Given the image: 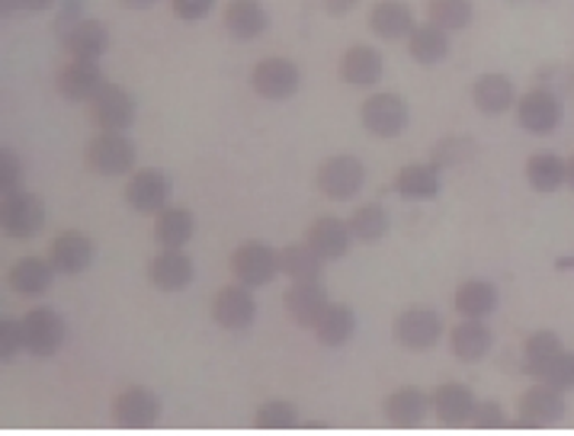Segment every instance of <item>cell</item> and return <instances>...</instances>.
<instances>
[{
  "instance_id": "cell-15",
  "label": "cell",
  "mask_w": 574,
  "mask_h": 436,
  "mask_svg": "<svg viewBox=\"0 0 574 436\" xmlns=\"http://www.w3.org/2000/svg\"><path fill=\"white\" fill-rule=\"evenodd\" d=\"M193 260L183 253L181 248H164L148 263V280L161 289V292H181L193 282Z\"/></svg>"
},
{
  "instance_id": "cell-16",
  "label": "cell",
  "mask_w": 574,
  "mask_h": 436,
  "mask_svg": "<svg viewBox=\"0 0 574 436\" xmlns=\"http://www.w3.org/2000/svg\"><path fill=\"white\" fill-rule=\"evenodd\" d=\"M430 405H433V414L440 417V424H447V427H459V424L472 421L475 395H472V388H469V385L447 382V385H440V388L430 395Z\"/></svg>"
},
{
  "instance_id": "cell-6",
  "label": "cell",
  "mask_w": 574,
  "mask_h": 436,
  "mask_svg": "<svg viewBox=\"0 0 574 436\" xmlns=\"http://www.w3.org/2000/svg\"><path fill=\"white\" fill-rule=\"evenodd\" d=\"M440 334H443V321L430 309H408V312L398 314L392 324L394 341L401 343L404 350H414V353L430 350L433 343L440 341Z\"/></svg>"
},
{
  "instance_id": "cell-3",
  "label": "cell",
  "mask_w": 574,
  "mask_h": 436,
  "mask_svg": "<svg viewBox=\"0 0 574 436\" xmlns=\"http://www.w3.org/2000/svg\"><path fill=\"white\" fill-rule=\"evenodd\" d=\"M363 164L350 155L331 157V160H325L321 170H318V187H321V193H325L328 199H334V203L353 199V196L363 189Z\"/></svg>"
},
{
  "instance_id": "cell-48",
  "label": "cell",
  "mask_w": 574,
  "mask_h": 436,
  "mask_svg": "<svg viewBox=\"0 0 574 436\" xmlns=\"http://www.w3.org/2000/svg\"><path fill=\"white\" fill-rule=\"evenodd\" d=\"M357 3H360V0H321L325 13H331V17H344V13H350Z\"/></svg>"
},
{
  "instance_id": "cell-11",
  "label": "cell",
  "mask_w": 574,
  "mask_h": 436,
  "mask_svg": "<svg viewBox=\"0 0 574 436\" xmlns=\"http://www.w3.org/2000/svg\"><path fill=\"white\" fill-rule=\"evenodd\" d=\"M23 331H27V350L32 356H55L64 343V321L55 309H32L23 318Z\"/></svg>"
},
{
  "instance_id": "cell-31",
  "label": "cell",
  "mask_w": 574,
  "mask_h": 436,
  "mask_svg": "<svg viewBox=\"0 0 574 436\" xmlns=\"http://www.w3.org/2000/svg\"><path fill=\"white\" fill-rule=\"evenodd\" d=\"M321 253L308 245H289L279 250V273H286L293 282H315L321 277Z\"/></svg>"
},
{
  "instance_id": "cell-33",
  "label": "cell",
  "mask_w": 574,
  "mask_h": 436,
  "mask_svg": "<svg viewBox=\"0 0 574 436\" xmlns=\"http://www.w3.org/2000/svg\"><path fill=\"white\" fill-rule=\"evenodd\" d=\"M350 334H353V312L340 302H328L315 321V338L325 346H340L350 341Z\"/></svg>"
},
{
  "instance_id": "cell-40",
  "label": "cell",
  "mask_w": 574,
  "mask_h": 436,
  "mask_svg": "<svg viewBox=\"0 0 574 436\" xmlns=\"http://www.w3.org/2000/svg\"><path fill=\"white\" fill-rule=\"evenodd\" d=\"M475 152L479 148H475L472 138H443V142H437L430 164L433 167H462L475 157Z\"/></svg>"
},
{
  "instance_id": "cell-41",
  "label": "cell",
  "mask_w": 574,
  "mask_h": 436,
  "mask_svg": "<svg viewBox=\"0 0 574 436\" xmlns=\"http://www.w3.org/2000/svg\"><path fill=\"white\" fill-rule=\"evenodd\" d=\"M23 350H27L23 321L3 314V318H0V356H3V363H10V360H13L17 353H23Z\"/></svg>"
},
{
  "instance_id": "cell-18",
  "label": "cell",
  "mask_w": 574,
  "mask_h": 436,
  "mask_svg": "<svg viewBox=\"0 0 574 436\" xmlns=\"http://www.w3.org/2000/svg\"><path fill=\"white\" fill-rule=\"evenodd\" d=\"M350 225H344L340 218L321 216L311 221L308 235H305V245L311 250H318L325 260H340L347 250H350Z\"/></svg>"
},
{
  "instance_id": "cell-44",
  "label": "cell",
  "mask_w": 574,
  "mask_h": 436,
  "mask_svg": "<svg viewBox=\"0 0 574 436\" xmlns=\"http://www.w3.org/2000/svg\"><path fill=\"white\" fill-rule=\"evenodd\" d=\"M20 180H23V164H20V157L13 155V152H3V155H0V189H3V193H13V189H20Z\"/></svg>"
},
{
  "instance_id": "cell-21",
  "label": "cell",
  "mask_w": 574,
  "mask_h": 436,
  "mask_svg": "<svg viewBox=\"0 0 574 436\" xmlns=\"http://www.w3.org/2000/svg\"><path fill=\"white\" fill-rule=\"evenodd\" d=\"M55 263L52 260H42V257H23L10 267L7 282L17 295H42L52 280H55Z\"/></svg>"
},
{
  "instance_id": "cell-10",
  "label": "cell",
  "mask_w": 574,
  "mask_h": 436,
  "mask_svg": "<svg viewBox=\"0 0 574 436\" xmlns=\"http://www.w3.org/2000/svg\"><path fill=\"white\" fill-rule=\"evenodd\" d=\"M299 68L289 62V59H264V62L254 68L250 74V84L254 91L264 96V100H286L299 91Z\"/></svg>"
},
{
  "instance_id": "cell-20",
  "label": "cell",
  "mask_w": 574,
  "mask_h": 436,
  "mask_svg": "<svg viewBox=\"0 0 574 436\" xmlns=\"http://www.w3.org/2000/svg\"><path fill=\"white\" fill-rule=\"evenodd\" d=\"M369 30L386 42H398L414 32V13L401 0H382L369 10Z\"/></svg>"
},
{
  "instance_id": "cell-2",
  "label": "cell",
  "mask_w": 574,
  "mask_h": 436,
  "mask_svg": "<svg viewBox=\"0 0 574 436\" xmlns=\"http://www.w3.org/2000/svg\"><path fill=\"white\" fill-rule=\"evenodd\" d=\"M88 167L100 177H120L135 167V145L122 132H103L88 145Z\"/></svg>"
},
{
  "instance_id": "cell-8",
  "label": "cell",
  "mask_w": 574,
  "mask_h": 436,
  "mask_svg": "<svg viewBox=\"0 0 574 436\" xmlns=\"http://www.w3.org/2000/svg\"><path fill=\"white\" fill-rule=\"evenodd\" d=\"M516 120L533 135H549L562 125V100L545 87H536V91L520 96Z\"/></svg>"
},
{
  "instance_id": "cell-34",
  "label": "cell",
  "mask_w": 574,
  "mask_h": 436,
  "mask_svg": "<svg viewBox=\"0 0 574 436\" xmlns=\"http://www.w3.org/2000/svg\"><path fill=\"white\" fill-rule=\"evenodd\" d=\"M427 414V395L421 388H398L386 398V417L394 427H418Z\"/></svg>"
},
{
  "instance_id": "cell-28",
  "label": "cell",
  "mask_w": 574,
  "mask_h": 436,
  "mask_svg": "<svg viewBox=\"0 0 574 436\" xmlns=\"http://www.w3.org/2000/svg\"><path fill=\"white\" fill-rule=\"evenodd\" d=\"M472 100L484 116H501L514 103V84L504 74H484L472 87Z\"/></svg>"
},
{
  "instance_id": "cell-39",
  "label": "cell",
  "mask_w": 574,
  "mask_h": 436,
  "mask_svg": "<svg viewBox=\"0 0 574 436\" xmlns=\"http://www.w3.org/2000/svg\"><path fill=\"white\" fill-rule=\"evenodd\" d=\"M254 424L260 430H293V427H299V411L289 402H267L257 407Z\"/></svg>"
},
{
  "instance_id": "cell-46",
  "label": "cell",
  "mask_w": 574,
  "mask_h": 436,
  "mask_svg": "<svg viewBox=\"0 0 574 436\" xmlns=\"http://www.w3.org/2000/svg\"><path fill=\"white\" fill-rule=\"evenodd\" d=\"M81 13H84V0H64V3L59 7V20H55V30H59L61 35H64L68 30H74V27H78V23L84 20Z\"/></svg>"
},
{
  "instance_id": "cell-14",
  "label": "cell",
  "mask_w": 574,
  "mask_h": 436,
  "mask_svg": "<svg viewBox=\"0 0 574 436\" xmlns=\"http://www.w3.org/2000/svg\"><path fill=\"white\" fill-rule=\"evenodd\" d=\"M125 199L139 212H161L171 199V180L161 170H139L125 184Z\"/></svg>"
},
{
  "instance_id": "cell-45",
  "label": "cell",
  "mask_w": 574,
  "mask_h": 436,
  "mask_svg": "<svg viewBox=\"0 0 574 436\" xmlns=\"http://www.w3.org/2000/svg\"><path fill=\"white\" fill-rule=\"evenodd\" d=\"M171 7L181 20H203L212 13L215 0H171Z\"/></svg>"
},
{
  "instance_id": "cell-50",
  "label": "cell",
  "mask_w": 574,
  "mask_h": 436,
  "mask_svg": "<svg viewBox=\"0 0 574 436\" xmlns=\"http://www.w3.org/2000/svg\"><path fill=\"white\" fill-rule=\"evenodd\" d=\"M568 180H572V184H574V157H572V160H568Z\"/></svg>"
},
{
  "instance_id": "cell-1",
  "label": "cell",
  "mask_w": 574,
  "mask_h": 436,
  "mask_svg": "<svg viewBox=\"0 0 574 436\" xmlns=\"http://www.w3.org/2000/svg\"><path fill=\"white\" fill-rule=\"evenodd\" d=\"M0 225L7 231V238H17V241L35 238L42 231V225H45V206H42V199L35 193H27V189L3 193Z\"/></svg>"
},
{
  "instance_id": "cell-30",
  "label": "cell",
  "mask_w": 574,
  "mask_h": 436,
  "mask_svg": "<svg viewBox=\"0 0 574 436\" xmlns=\"http://www.w3.org/2000/svg\"><path fill=\"white\" fill-rule=\"evenodd\" d=\"M196 231V218L189 209H161L154 221V238L161 248H183Z\"/></svg>"
},
{
  "instance_id": "cell-43",
  "label": "cell",
  "mask_w": 574,
  "mask_h": 436,
  "mask_svg": "<svg viewBox=\"0 0 574 436\" xmlns=\"http://www.w3.org/2000/svg\"><path fill=\"white\" fill-rule=\"evenodd\" d=\"M508 417H504V407L498 402H475V411H472V427H482V430H498L504 427Z\"/></svg>"
},
{
  "instance_id": "cell-12",
  "label": "cell",
  "mask_w": 574,
  "mask_h": 436,
  "mask_svg": "<svg viewBox=\"0 0 574 436\" xmlns=\"http://www.w3.org/2000/svg\"><path fill=\"white\" fill-rule=\"evenodd\" d=\"M113 421L129 430H142V427H154L161 417V402L154 398L148 388H125L113 402Z\"/></svg>"
},
{
  "instance_id": "cell-47",
  "label": "cell",
  "mask_w": 574,
  "mask_h": 436,
  "mask_svg": "<svg viewBox=\"0 0 574 436\" xmlns=\"http://www.w3.org/2000/svg\"><path fill=\"white\" fill-rule=\"evenodd\" d=\"M55 0H0L3 7V17H17V13H42L49 10Z\"/></svg>"
},
{
  "instance_id": "cell-49",
  "label": "cell",
  "mask_w": 574,
  "mask_h": 436,
  "mask_svg": "<svg viewBox=\"0 0 574 436\" xmlns=\"http://www.w3.org/2000/svg\"><path fill=\"white\" fill-rule=\"evenodd\" d=\"M125 10H145V7H154L157 0H120Z\"/></svg>"
},
{
  "instance_id": "cell-26",
  "label": "cell",
  "mask_w": 574,
  "mask_h": 436,
  "mask_svg": "<svg viewBox=\"0 0 574 436\" xmlns=\"http://www.w3.org/2000/svg\"><path fill=\"white\" fill-rule=\"evenodd\" d=\"M225 27L235 39L250 42V39H257L260 32L267 30V10H264L260 0H232L225 7Z\"/></svg>"
},
{
  "instance_id": "cell-4",
  "label": "cell",
  "mask_w": 574,
  "mask_h": 436,
  "mask_svg": "<svg viewBox=\"0 0 574 436\" xmlns=\"http://www.w3.org/2000/svg\"><path fill=\"white\" fill-rule=\"evenodd\" d=\"M363 125L376 138H394L408 128V103L398 94H372L360 110Z\"/></svg>"
},
{
  "instance_id": "cell-27",
  "label": "cell",
  "mask_w": 574,
  "mask_h": 436,
  "mask_svg": "<svg viewBox=\"0 0 574 436\" xmlns=\"http://www.w3.org/2000/svg\"><path fill=\"white\" fill-rule=\"evenodd\" d=\"M453 353L455 360H462V363H479L484 353L491 350V331L482 324V318H469V321H462V324H455L453 328Z\"/></svg>"
},
{
  "instance_id": "cell-29",
  "label": "cell",
  "mask_w": 574,
  "mask_h": 436,
  "mask_svg": "<svg viewBox=\"0 0 574 436\" xmlns=\"http://www.w3.org/2000/svg\"><path fill=\"white\" fill-rule=\"evenodd\" d=\"M453 302L462 318H488L498 309V289L484 280H469L455 289Z\"/></svg>"
},
{
  "instance_id": "cell-13",
  "label": "cell",
  "mask_w": 574,
  "mask_h": 436,
  "mask_svg": "<svg viewBox=\"0 0 574 436\" xmlns=\"http://www.w3.org/2000/svg\"><path fill=\"white\" fill-rule=\"evenodd\" d=\"M565 417V398L552 385H536L520 398V424L523 427H549Z\"/></svg>"
},
{
  "instance_id": "cell-22",
  "label": "cell",
  "mask_w": 574,
  "mask_h": 436,
  "mask_svg": "<svg viewBox=\"0 0 574 436\" xmlns=\"http://www.w3.org/2000/svg\"><path fill=\"white\" fill-rule=\"evenodd\" d=\"M64 52L71 59H88L96 62L106 49H110V30L100 20H81L74 30H68L64 35Z\"/></svg>"
},
{
  "instance_id": "cell-24",
  "label": "cell",
  "mask_w": 574,
  "mask_h": 436,
  "mask_svg": "<svg viewBox=\"0 0 574 436\" xmlns=\"http://www.w3.org/2000/svg\"><path fill=\"white\" fill-rule=\"evenodd\" d=\"M394 193L404 199H437L440 196V167L433 164H408L394 174Z\"/></svg>"
},
{
  "instance_id": "cell-35",
  "label": "cell",
  "mask_w": 574,
  "mask_h": 436,
  "mask_svg": "<svg viewBox=\"0 0 574 436\" xmlns=\"http://www.w3.org/2000/svg\"><path fill=\"white\" fill-rule=\"evenodd\" d=\"M408 49H411L414 62L437 64L447 59L450 39H447V30H440L437 23H423V27H414L411 39H408Z\"/></svg>"
},
{
  "instance_id": "cell-9",
  "label": "cell",
  "mask_w": 574,
  "mask_h": 436,
  "mask_svg": "<svg viewBox=\"0 0 574 436\" xmlns=\"http://www.w3.org/2000/svg\"><path fill=\"white\" fill-rule=\"evenodd\" d=\"M254 314L257 305L247 286H222L212 299V318L225 331H247L254 324Z\"/></svg>"
},
{
  "instance_id": "cell-25",
  "label": "cell",
  "mask_w": 574,
  "mask_h": 436,
  "mask_svg": "<svg viewBox=\"0 0 574 436\" xmlns=\"http://www.w3.org/2000/svg\"><path fill=\"white\" fill-rule=\"evenodd\" d=\"M340 77L353 87H372L382 77V55L369 45H353L340 59Z\"/></svg>"
},
{
  "instance_id": "cell-7",
  "label": "cell",
  "mask_w": 574,
  "mask_h": 436,
  "mask_svg": "<svg viewBox=\"0 0 574 436\" xmlns=\"http://www.w3.org/2000/svg\"><path fill=\"white\" fill-rule=\"evenodd\" d=\"M91 120L103 132H122L135 123V96L120 84H103L91 100Z\"/></svg>"
},
{
  "instance_id": "cell-17",
  "label": "cell",
  "mask_w": 574,
  "mask_h": 436,
  "mask_svg": "<svg viewBox=\"0 0 574 436\" xmlns=\"http://www.w3.org/2000/svg\"><path fill=\"white\" fill-rule=\"evenodd\" d=\"M49 260L55 263L59 273L78 277V273H84L93 263V241L88 235H81V231H64V235H59L52 241Z\"/></svg>"
},
{
  "instance_id": "cell-23",
  "label": "cell",
  "mask_w": 574,
  "mask_h": 436,
  "mask_svg": "<svg viewBox=\"0 0 574 436\" xmlns=\"http://www.w3.org/2000/svg\"><path fill=\"white\" fill-rule=\"evenodd\" d=\"M325 305H328V292L318 280L293 282V289L286 292V312L293 314V321L303 324V328H315V321H318V314L325 312Z\"/></svg>"
},
{
  "instance_id": "cell-5",
  "label": "cell",
  "mask_w": 574,
  "mask_h": 436,
  "mask_svg": "<svg viewBox=\"0 0 574 436\" xmlns=\"http://www.w3.org/2000/svg\"><path fill=\"white\" fill-rule=\"evenodd\" d=\"M232 273L247 289L267 286L279 273V253L267 248V245H260V241H247L232 253Z\"/></svg>"
},
{
  "instance_id": "cell-19",
  "label": "cell",
  "mask_w": 574,
  "mask_h": 436,
  "mask_svg": "<svg viewBox=\"0 0 574 436\" xmlns=\"http://www.w3.org/2000/svg\"><path fill=\"white\" fill-rule=\"evenodd\" d=\"M103 87V74H100V64L88 62V59H74L68 68H61L59 74V94L64 100H74V103H84L93 100Z\"/></svg>"
},
{
  "instance_id": "cell-38",
  "label": "cell",
  "mask_w": 574,
  "mask_h": 436,
  "mask_svg": "<svg viewBox=\"0 0 574 436\" xmlns=\"http://www.w3.org/2000/svg\"><path fill=\"white\" fill-rule=\"evenodd\" d=\"M386 231H389V212H386L382 206H376V203L360 206V209L350 216V235H353L357 241L372 245V241L386 238Z\"/></svg>"
},
{
  "instance_id": "cell-32",
  "label": "cell",
  "mask_w": 574,
  "mask_h": 436,
  "mask_svg": "<svg viewBox=\"0 0 574 436\" xmlns=\"http://www.w3.org/2000/svg\"><path fill=\"white\" fill-rule=\"evenodd\" d=\"M526 180L536 193H555L568 180V164L558 155H533L526 160Z\"/></svg>"
},
{
  "instance_id": "cell-36",
  "label": "cell",
  "mask_w": 574,
  "mask_h": 436,
  "mask_svg": "<svg viewBox=\"0 0 574 436\" xmlns=\"http://www.w3.org/2000/svg\"><path fill=\"white\" fill-rule=\"evenodd\" d=\"M558 353H562L558 334H552V331H536L533 338H526V343H523V373L543 378L549 363H552Z\"/></svg>"
},
{
  "instance_id": "cell-42",
  "label": "cell",
  "mask_w": 574,
  "mask_h": 436,
  "mask_svg": "<svg viewBox=\"0 0 574 436\" xmlns=\"http://www.w3.org/2000/svg\"><path fill=\"white\" fill-rule=\"evenodd\" d=\"M543 382L545 385H552V388H558V392H572L574 388V353L568 350H562L552 363H549V370L543 373Z\"/></svg>"
},
{
  "instance_id": "cell-37",
  "label": "cell",
  "mask_w": 574,
  "mask_h": 436,
  "mask_svg": "<svg viewBox=\"0 0 574 436\" xmlns=\"http://www.w3.org/2000/svg\"><path fill=\"white\" fill-rule=\"evenodd\" d=\"M472 0H430L427 3V17L430 23H437L440 30L453 32V30H465L472 23Z\"/></svg>"
}]
</instances>
